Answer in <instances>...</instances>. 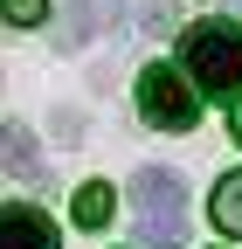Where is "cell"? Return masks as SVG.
<instances>
[{
	"instance_id": "1",
	"label": "cell",
	"mask_w": 242,
	"mask_h": 249,
	"mask_svg": "<svg viewBox=\"0 0 242 249\" xmlns=\"http://www.w3.org/2000/svg\"><path fill=\"white\" fill-rule=\"evenodd\" d=\"M132 222L145 249H187V180L173 166H138L132 173Z\"/></svg>"
},
{
	"instance_id": "2",
	"label": "cell",
	"mask_w": 242,
	"mask_h": 249,
	"mask_svg": "<svg viewBox=\"0 0 242 249\" xmlns=\"http://www.w3.org/2000/svg\"><path fill=\"white\" fill-rule=\"evenodd\" d=\"M180 70L207 97H242V28L235 21H194L180 35Z\"/></svg>"
},
{
	"instance_id": "3",
	"label": "cell",
	"mask_w": 242,
	"mask_h": 249,
	"mask_svg": "<svg viewBox=\"0 0 242 249\" xmlns=\"http://www.w3.org/2000/svg\"><path fill=\"white\" fill-rule=\"evenodd\" d=\"M138 111H145V124H159V132H194L201 97L187 90V70L145 62V70H138Z\"/></svg>"
},
{
	"instance_id": "4",
	"label": "cell",
	"mask_w": 242,
	"mask_h": 249,
	"mask_svg": "<svg viewBox=\"0 0 242 249\" xmlns=\"http://www.w3.org/2000/svg\"><path fill=\"white\" fill-rule=\"evenodd\" d=\"M0 249H63V235H55V222L42 208L7 201V208H0Z\"/></svg>"
},
{
	"instance_id": "5",
	"label": "cell",
	"mask_w": 242,
	"mask_h": 249,
	"mask_svg": "<svg viewBox=\"0 0 242 249\" xmlns=\"http://www.w3.org/2000/svg\"><path fill=\"white\" fill-rule=\"evenodd\" d=\"M118 21V0H69V14H63V49H76V42H90L97 28H111Z\"/></svg>"
},
{
	"instance_id": "6",
	"label": "cell",
	"mask_w": 242,
	"mask_h": 249,
	"mask_svg": "<svg viewBox=\"0 0 242 249\" xmlns=\"http://www.w3.org/2000/svg\"><path fill=\"white\" fill-rule=\"evenodd\" d=\"M0 173H42V145L28 124H0Z\"/></svg>"
},
{
	"instance_id": "7",
	"label": "cell",
	"mask_w": 242,
	"mask_h": 249,
	"mask_svg": "<svg viewBox=\"0 0 242 249\" xmlns=\"http://www.w3.org/2000/svg\"><path fill=\"white\" fill-rule=\"evenodd\" d=\"M207 214H215V229H222V235H242V173H228V180L215 187Z\"/></svg>"
},
{
	"instance_id": "8",
	"label": "cell",
	"mask_w": 242,
	"mask_h": 249,
	"mask_svg": "<svg viewBox=\"0 0 242 249\" xmlns=\"http://www.w3.org/2000/svg\"><path fill=\"white\" fill-rule=\"evenodd\" d=\"M111 208H118V194H111L104 180L76 187V229H104V222H111Z\"/></svg>"
},
{
	"instance_id": "9",
	"label": "cell",
	"mask_w": 242,
	"mask_h": 249,
	"mask_svg": "<svg viewBox=\"0 0 242 249\" xmlns=\"http://www.w3.org/2000/svg\"><path fill=\"white\" fill-rule=\"evenodd\" d=\"M0 21H14V28H35V21H49V0H0Z\"/></svg>"
},
{
	"instance_id": "10",
	"label": "cell",
	"mask_w": 242,
	"mask_h": 249,
	"mask_svg": "<svg viewBox=\"0 0 242 249\" xmlns=\"http://www.w3.org/2000/svg\"><path fill=\"white\" fill-rule=\"evenodd\" d=\"M228 132H235V145H242V97H235V111H228Z\"/></svg>"
}]
</instances>
